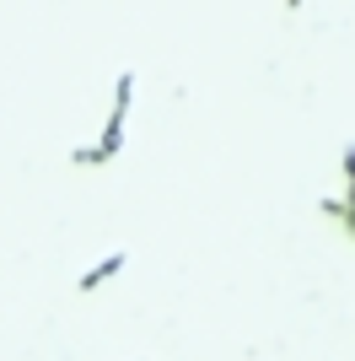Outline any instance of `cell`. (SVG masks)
<instances>
[{"label":"cell","instance_id":"6da1fadb","mask_svg":"<svg viewBox=\"0 0 355 361\" xmlns=\"http://www.w3.org/2000/svg\"><path fill=\"white\" fill-rule=\"evenodd\" d=\"M130 108H135V75L124 71V75H113V92H108V114H103V130L70 151L75 167H108L118 151H124V140H130Z\"/></svg>","mask_w":355,"mask_h":361},{"label":"cell","instance_id":"7a4b0ae2","mask_svg":"<svg viewBox=\"0 0 355 361\" xmlns=\"http://www.w3.org/2000/svg\"><path fill=\"white\" fill-rule=\"evenodd\" d=\"M124 270H130V248H108L103 259H92L87 270L75 275V291H87V297H92V291L113 286V281H118V275H124Z\"/></svg>","mask_w":355,"mask_h":361},{"label":"cell","instance_id":"3957f363","mask_svg":"<svg viewBox=\"0 0 355 361\" xmlns=\"http://www.w3.org/2000/svg\"><path fill=\"white\" fill-rule=\"evenodd\" d=\"M323 211L334 216V221H340V232H344V238L355 243V195H334V200L323 205Z\"/></svg>","mask_w":355,"mask_h":361}]
</instances>
